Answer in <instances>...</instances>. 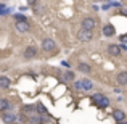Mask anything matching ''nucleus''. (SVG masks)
<instances>
[{"label": "nucleus", "mask_w": 127, "mask_h": 124, "mask_svg": "<svg viewBox=\"0 0 127 124\" xmlns=\"http://www.w3.org/2000/svg\"><path fill=\"white\" fill-rule=\"evenodd\" d=\"M105 98H106V97L103 95V93H95V95H92V100H93V102H96L98 105H101V103L105 102Z\"/></svg>", "instance_id": "2eb2a0df"}, {"label": "nucleus", "mask_w": 127, "mask_h": 124, "mask_svg": "<svg viewBox=\"0 0 127 124\" xmlns=\"http://www.w3.org/2000/svg\"><path fill=\"white\" fill-rule=\"evenodd\" d=\"M118 124H127V121H121V123H118Z\"/></svg>", "instance_id": "393cba45"}, {"label": "nucleus", "mask_w": 127, "mask_h": 124, "mask_svg": "<svg viewBox=\"0 0 127 124\" xmlns=\"http://www.w3.org/2000/svg\"><path fill=\"white\" fill-rule=\"evenodd\" d=\"M121 42H127V34H122L121 36Z\"/></svg>", "instance_id": "4be33fe9"}, {"label": "nucleus", "mask_w": 127, "mask_h": 124, "mask_svg": "<svg viewBox=\"0 0 127 124\" xmlns=\"http://www.w3.org/2000/svg\"><path fill=\"white\" fill-rule=\"evenodd\" d=\"M5 6H3V5H0V15H5Z\"/></svg>", "instance_id": "412c9836"}, {"label": "nucleus", "mask_w": 127, "mask_h": 124, "mask_svg": "<svg viewBox=\"0 0 127 124\" xmlns=\"http://www.w3.org/2000/svg\"><path fill=\"white\" fill-rule=\"evenodd\" d=\"M2 121L5 123V124H13L16 121V115L15 113H11V111H5L2 115Z\"/></svg>", "instance_id": "7ed1b4c3"}, {"label": "nucleus", "mask_w": 127, "mask_h": 124, "mask_svg": "<svg viewBox=\"0 0 127 124\" xmlns=\"http://www.w3.org/2000/svg\"><path fill=\"white\" fill-rule=\"evenodd\" d=\"M74 87L77 90H84V87H82V81H77V82H74Z\"/></svg>", "instance_id": "a211bd4d"}, {"label": "nucleus", "mask_w": 127, "mask_h": 124, "mask_svg": "<svg viewBox=\"0 0 127 124\" xmlns=\"http://www.w3.org/2000/svg\"><path fill=\"white\" fill-rule=\"evenodd\" d=\"M64 76H66V79H68V81H71V79H72V76H74V74H72L71 71H68V73H66Z\"/></svg>", "instance_id": "aec40b11"}, {"label": "nucleus", "mask_w": 127, "mask_h": 124, "mask_svg": "<svg viewBox=\"0 0 127 124\" xmlns=\"http://www.w3.org/2000/svg\"><path fill=\"white\" fill-rule=\"evenodd\" d=\"M113 118L116 119V123L126 121V113L122 111V110H114V111H113Z\"/></svg>", "instance_id": "6e6552de"}, {"label": "nucleus", "mask_w": 127, "mask_h": 124, "mask_svg": "<svg viewBox=\"0 0 127 124\" xmlns=\"http://www.w3.org/2000/svg\"><path fill=\"white\" fill-rule=\"evenodd\" d=\"M28 3H29V5H35V3H37V0H28Z\"/></svg>", "instance_id": "5701e85b"}, {"label": "nucleus", "mask_w": 127, "mask_h": 124, "mask_svg": "<svg viewBox=\"0 0 127 124\" xmlns=\"http://www.w3.org/2000/svg\"><path fill=\"white\" fill-rule=\"evenodd\" d=\"M16 29H18L19 32H26V31H29V24H28V21H16Z\"/></svg>", "instance_id": "9d476101"}, {"label": "nucleus", "mask_w": 127, "mask_h": 124, "mask_svg": "<svg viewBox=\"0 0 127 124\" xmlns=\"http://www.w3.org/2000/svg\"><path fill=\"white\" fill-rule=\"evenodd\" d=\"M77 69L81 73H85V74H89V73L92 71V69H90V66L87 65V63H79V65H77Z\"/></svg>", "instance_id": "4468645a"}, {"label": "nucleus", "mask_w": 127, "mask_h": 124, "mask_svg": "<svg viewBox=\"0 0 127 124\" xmlns=\"http://www.w3.org/2000/svg\"><path fill=\"white\" fill-rule=\"evenodd\" d=\"M77 39L82 42H90L93 39V34L92 31H89V29H81V31L77 32Z\"/></svg>", "instance_id": "f257e3e1"}, {"label": "nucleus", "mask_w": 127, "mask_h": 124, "mask_svg": "<svg viewBox=\"0 0 127 124\" xmlns=\"http://www.w3.org/2000/svg\"><path fill=\"white\" fill-rule=\"evenodd\" d=\"M122 15H126V16H127V10H122Z\"/></svg>", "instance_id": "b1692460"}, {"label": "nucleus", "mask_w": 127, "mask_h": 124, "mask_svg": "<svg viewBox=\"0 0 127 124\" xmlns=\"http://www.w3.org/2000/svg\"><path fill=\"white\" fill-rule=\"evenodd\" d=\"M15 19H16V21H28L26 16H23V15H15Z\"/></svg>", "instance_id": "6ab92c4d"}, {"label": "nucleus", "mask_w": 127, "mask_h": 124, "mask_svg": "<svg viewBox=\"0 0 127 124\" xmlns=\"http://www.w3.org/2000/svg\"><path fill=\"white\" fill-rule=\"evenodd\" d=\"M28 121L31 124H43L47 123V118H43L40 115H32V116H28Z\"/></svg>", "instance_id": "39448f33"}, {"label": "nucleus", "mask_w": 127, "mask_h": 124, "mask_svg": "<svg viewBox=\"0 0 127 124\" xmlns=\"http://www.w3.org/2000/svg\"><path fill=\"white\" fill-rule=\"evenodd\" d=\"M35 110H37V111H40V113H43V115H47V110H45V106H43L42 103H39V105L35 106Z\"/></svg>", "instance_id": "f3484780"}, {"label": "nucleus", "mask_w": 127, "mask_h": 124, "mask_svg": "<svg viewBox=\"0 0 127 124\" xmlns=\"http://www.w3.org/2000/svg\"><path fill=\"white\" fill-rule=\"evenodd\" d=\"M114 32H116V29H114L113 24H105L103 26V36H105V37H111Z\"/></svg>", "instance_id": "0eeeda50"}, {"label": "nucleus", "mask_w": 127, "mask_h": 124, "mask_svg": "<svg viewBox=\"0 0 127 124\" xmlns=\"http://www.w3.org/2000/svg\"><path fill=\"white\" fill-rule=\"evenodd\" d=\"M108 53H109V55H113V56H119V55H121V47L113 43V45L108 47Z\"/></svg>", "instance_id": "1a4fd4ad"}, {"label": "nucleus", "mask_w": 127, "mask_h": 124, "mask_svg": "<svg viewBox=\"0 0 127 124\" xmlns=\"http://www.w3.org/2000/svg\"><path fill=\"white\" fill-rule=\"evenodd\" d=\"M116 79H118V84H119V85H126V84H127V71H121Z\"/></svg>", "instance_id": "9b49d317"}, {"label": "nucleus", "mask_w": 127, "mask_h": 124, "mask_svg": "<svg viewBox=\"0 0 127 124\" xmlns=\"http://www.w3.org/2000/svg\"><path fill=\"white\" fill-rule=\"evenodd\" d=\"M96 26V21L93 18H84L82 19V29H89V31H93Z\"/></svg>", "instance_id": "f03ea898"}, {"label": "nucleus", "mask_w": 127, "mask_h": 124, "mask_svg": "<svg viewBox=\"0 0 127 124\" xmlns=\"http://www.w3.org/2000/svg\"><path fill=\"white\" fill-rule=\"evenodd\" d=\"M42 48L45 50V52H52V50L56 48V43L52 41V39H43L42 42Z\"/></svg>", "instance_id": "20e7f679"}, {"label": "nucleus", "mask_w": 127, "mask_h": 124, "mask_svg": "<svg viewBox=\"0 0 127 124\" xmlns=\"http://www.w3.org/2000/svg\"><path fill=\"white\" fill-rule=\"evenodd\" d=\"M82 87H84V90H90L93 87V84L89 81V79H84V81H82Z\"/></svg>", "instance_id": "dca6fc26"}, {"label": "nucleus", "mask_w": 127, "mask_h": 124, "mask_svg": "<svg viewBox=\"0 0 127 124\" xmlns=\"http://www.w3.org/2000/svg\"><path fill=\"white\" fill-rule=\"evenodd\" d=\"M35 55H37V48H35V47H28V48L24 50V53H23V56H24L26 60L34 58Z\"/></svg>", "instance_id": "423d86ee"}, {"label": "nucleus", "mask_w": 127, "mask_h": 124, "mask_svg": "<svg viewBox=\"0 0 127 124\" xmlns=\"http://www.w3.org/2000/svg\"><path fill=\"white\" fill-rule=\"evenodd\" d=\"M13 124H18V123H13Z\"/></svg>", "instance_id": "a878e982"}, {"label": "nucleus", "mask_w": 127, "mask_h": 124, "mask_svg": "<svg viewBox=\"0 0 127 124\" xmlns=\"http://www.w3.org/2000/svg\"><path fill=\"white\" fill-rule=\"evenodd\" d=\"M10 108H11V103L8 102V100H5V98H2L0 100V111H10Z\"/></svg>", "instance_id": "f8f14e48"}, {"label": "nucleus", "mask_w": 127, "mask_h": 124, "mask_svg": "<svg viewBox=\"0 0 127 124\" xmlns=\"http://www.w3.org/2000/svg\"><path fill=\"white\" fill-rule=\"evenodd\" d=\"M11 81H10L6 76H0V89H8Z\"/></svg>", "instance_id": "ddd939ff"}]
</instances>
